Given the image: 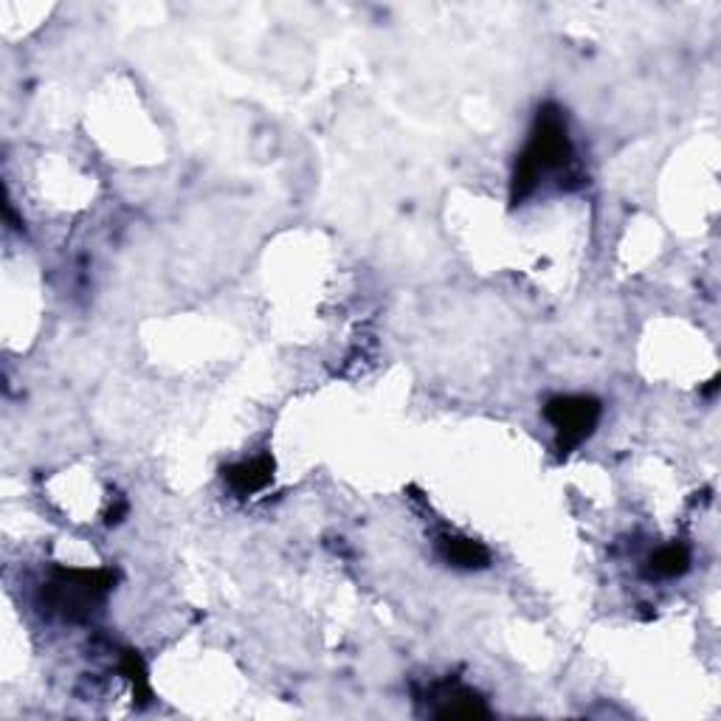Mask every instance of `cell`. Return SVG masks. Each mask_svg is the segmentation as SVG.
Masks as SVG:
<instances>
[{"label": "cell", "mask_w": 721, "mask_h": 721, "mask_svg": "<svg viewBox=\"0 0 721 721\" xmlns=\"http://www.w3.org/2000/svg\"><path fill=\"white\" fill-rule=\"evenodd\" d=\"M116 584L111 570H54L49 584L43 586V600L51 612L65 620H85L94 606H100L107 592Z\"/></svg>", "instance_id": "cell-2"}, {"label": "cell", "mask_w": 721, "mask_h": 721, "mask_svg": "<svg viewBox=\"0 0 721 721\" xmlns=\"http://www.w3.org/2000/svg\"><path fill=\"white\" fill-rule=\"evenodd\" d=\"M604 406L592 395H558L544 406V417L555 429V448L558 454H573L581 442L589 440L595 435L597 424H600Z\"/></svg>", "instance_id": "cell-3"}, {"label": "cell", "mask_w": 721, "mask_h": 721, "mask_svg": "<svg viewBox=\"0 0 721 721\" xmlns=\"http://www.w3.org/2000/svg\"><path fill=\"white\" fill-rule=\"evenodd\" d=\"M223 479L237 497H251V493H260L262 488L271 485V479H274V460L262 454L243 462H234V466L223 468Z\"/></svg>", "instance_id": "cell-4"}, {"label": "cell", "mask_w": 721, "mask_h": 721, "mask_svg": "<svg viewBox=\"0 0 721 721\" xmlns=\"http://www.w3.org/2000/svg\"><path fill=\"white\" fill-rule=\"evenodd\" d=\"M690 553L682 544H668V547L657 550L651 555V575L654 578H679L682 573H688Z\"/></svg>", "instance_id": "cell-6"}, {"label": "cell", "mask_w": 721, "mask_h": 721, "mask_svg": "<svg viewBox=\"0 0 721 721\" xmlns=\"http://www.w3.org/2000/svg\"><path fill=\"white\" fill-rule=\"evenodd\" d=\"M122 673L127 677L133 688V697H136L138 704H147L153 699V688H149V677L147 668H144L142 657L136 651H125L122 654Z\"/></svg>", "instance_id": "cell-7"}, {"label": "cell", "mask_w": 721, "mask_h": 721, "mask_svg": "<svg viewBox=\"0 0 721 721\" xmlns=\"http://www.w3.org/2000/svg\"><path fill=\"white\" fill-rule=\"evenodd\" d=\"M547 173H561V178H578V184H584V175L573 164V142H570V133H566V118L561 107L555 105H544L535 116L527 147L516 161L510 200L513 203L527 200L539 187V180Z\"/></svg>", "instance_id": "cell-1"}, {"label": "cell", "mask_w": 721, "mask_h": 721, "mask_svg": "<svg viewBox=\"0 0 721 721\" xmlns=\"http://www.w3.org/2000/svg\"><path fill=\"white\" fill-rule=\"evenodd\" d=\"M437 553L446 564L457 566V570H485L491 564V553H488L485 544L457 533H442L437 539Z\"/></svg>", "instance_id": "cell-5"}]
</instances>
